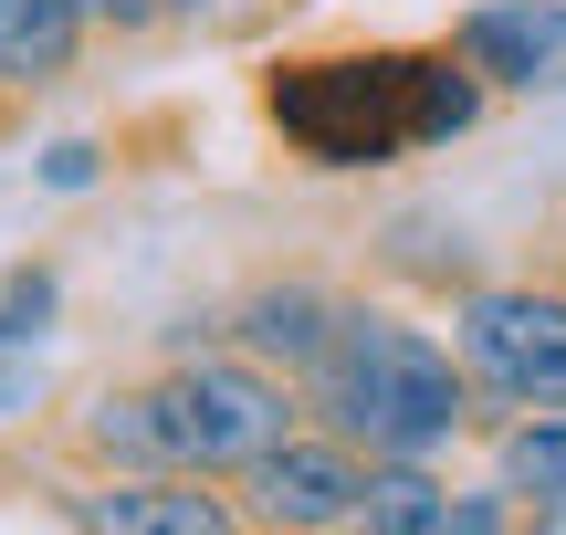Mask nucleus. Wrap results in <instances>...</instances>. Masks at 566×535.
Instances as JSON below:
<instances>
[{"instance_id":"obj_8","label":"nucleus","mask_w":566,"mask_h":535,"mask_svg":"<svg viewBox=\"0 0 566 535\" xmlns=\"http://www.w3.org/2000/svg\"><path fill=\"white\" fill-rule=\"evenodd\" d=\"M84 42V0H0V84H53Z\"/></svg>"},{"instance_id":"obj_14","label":"nucleus","mask_w":566,"mask_h":535,"mask_svg":"<svg viewBox=\"0 0 566 535\" xmlns=\"http://www.w3.org/2000/svg\"><path fill=\"white\" fill-rule=\"evenodd\" d=\"M42 179H53V189H84V179H95V147H84V137H63L53 158H42Z\"/></svg>"},{"instance_id":"obj_17","label":"nucleus","mask_w":566,"mask_h":535,"mask_svg":"<svg viewBox=\"0 0 566 535\" xmlns=\"http://www.w3.org/2000/svg\"><path fill=\"white\" fill-rule=\"evenodd\" d=\"M535 525H546V535H566V494H546V504H535Z\"/></svg>"},{"instance_id":"obj_1","label":"nucleus","mask_w":566,"mask_h":535,"mask_svg":"<svg viewBox=\"0 0 566 535\" xmlns=\"http://www.w3.org/2000/svg\"><path fill=\"white\" fill-rule=\"evenodd\" d=\"M483 116V74L462 53H336V63H283L273 126L315 168H378L409 147H441Z\"/></svg>"},{"instance_id":"obj_3","label":"nucleus","mask_w":566,"mask_h":535,"mask_svg":"<svg viewBox=\"0 0 566 535\" xmlns=\"http://www.w3.org/2000/svg\"><path fill=\"white\" fill-rule=\"evenodd\" d=\"M158 410H168V452H179L189 473H252V462L294 431V399H283L263 368H242V357H189L158 389Z\"/></svg>"},{"instance_id":"obj_5","label":"nucleus","mask_w":566,"mask_h":535,"mask_svg":"<svg viewBox=\"0 0 566 535\" xmlns=\"http://www.w3.org/2000/svg\"><path fill=\"white\" fill-rule=\"evenodd\" d=\"M252 494H263L273 525H357L367 473H357V452H346V441H294V431H283L273 452L252 462Z\"/></svg>"},{"instance_id":"obj_4","label":"nucleus","mask_w":566,"mask_h":535,"mask_svg":"<svg viewBox=\"0 0 566 535\" xmlns=\"http://www.w3.org/2000/svg\"><path fill=\"white\" fill-rule=\"evenodd\" d=\"M462 357L525 410H566V305L556 294H472Z\"/></svg>"},{"instance_id":"obj_11","label":"nucleus","mask_w":566,"mask_h":535,"mask_svg":"<svg viewBox=\"0 0 566 535\" xmlns=\"http://www.w3.org/2000/svg\"><path fill=\"white\" fill-rule=\"evenodd\" d=\"M84 441H95L105 462H137V473H168V410L158 389H126V399H95V420H84Z\"/></svg>"},{"instance_id":"obj_7","label":"nucleus","mask_w":566,"mask_h":535,"mask_svg":"<svg viewBox=\"0 0 566 535\" xmlns=\"http://www.w3.org/2000/svg\"><path fill=\"white\" fill-rule=\"evenodd\" d=\"M74 525H116V535H221V494H179V483H116V494H74Z\"/></svg>"},{"instance_id":"obj_13","label":"nucleus","mask_w":566,"mask_h":535,"mask_svg":"<svg viewBox=\"0 0 566 535\" xmlns=\"http://www.w3.org/2000/svg\"><path fill=\"white\" fill-rule=\"evenodd\" d=\"M42 399V326H11L0 315V420H21Z\"/></svg>"},{"instance_id":"obj_15","label":"nucleus","mask_w":566,"mask_h":535,"mask_svg":"<svg viewBox=\"0 0 566 535\" xmlns=\"http://www.w3.org/2000/svg\"><path fill=\"white\" fill-rule=\"evenodd\" d=\"M168 0H84V21H105V32H137V21H158Z\"/></svg>"},{"instance_id":"obj_10","label":"nucleus","mask_w":566,"mask_h":535,"mask_svg":"<svg viewBox=\"0 0 566 535\" xmlns=\"http://www.w3.org/2000/svg\"><path fill=\"white\" fill-rule=\"evenodd\" d=\"M451 515V494L420 473L409 452H378V473H367V494H357V525L367 535H441Z\"/></svg>"},{"instance_id":"obj_2","label":"nucleus","mask_w":566,"mask_h":535,"mask_svg":"<svg viewBox=\"0 0 566 535\" xmlns=\"http://www.w3.org/2000/svg\"><path fill=\"white\" fill-rule=\"evenodd\" d=\"M304 378H315V410L336 420V441H367V452L420 462L462 431V368L399 315H336Z\"/></svg>"},{"instance_id":"obj_18","label":"nucleus","mask_w":566,"mask_h":535,"mask_svg":"<svg viewBox=\"0 0 566 535\" xmlns=\"http://www.w3.org/2000/svg\"><path fill=\"white\" fill-rule=\"evenodd\" d=\"M179 11H200V0H179Z\"/></svg>"},{"instance_id":"obj_12","label":"nucleus","mask_w":566,"mask_h":535,"mask_svg":"<svg viewBox=\"0 0 566 535\" xmlns=\"http://www.w3.org/2000/svg\"><path fill=\"white\" fill-rule=\"evenodd\" d=\"M504 494H525V504L566 494V420H525L504 441Z\"/></svg>"},{"instance_id":"obj_16","label":"nucleus","mask_w":566,"mask_h":535,"mask_svg":"<svg viewBox=\"0 0 566 535\" xmlns=\"http://www.w3.org/2000/svg\"><path fill=\"white\" fill-rule=\"evenodd\" d=\"M493 525H504V504H493V494H472V504H451V515H441V535H493Z\"/></svg>"},{"instance_id":"obj_6","label":"nucleus","mask_w":566,"mask_h":535,"mask_svg":"<svg viewBox=\"0 0 566 535\" xmlns=\"http://www.w3.org/2000/svg\"><path fill=\"white\" fill-rule=\"evenodd\" d=\"M451 53L493 84H566V0H493L451 32Z\"/></svg>"},{"instance_id":"obj_9","label":"nucleus","mask_w":566,"mask_h":535,"mask_svg":"<svg viewBox=\"0 0 566 535\" xmlns=\"http://www.w3.org/2000/svg\"><path fill=\"white\" fill-rule=\"evenodd\" d=\"M336 336V305L315 284H283V294H252L242 305V347L252 357H283V368H315V347Z\"/></svg>"}]
</instances>
